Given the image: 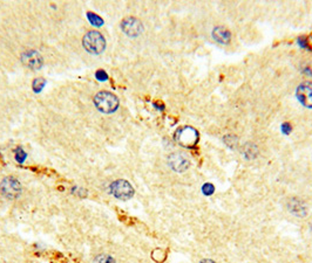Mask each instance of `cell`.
<instances>
[{
	"mask_svg": "<svg viewBox=\"0 0 312 263\" xmlns=\"http://www.w3.org/2000/svg\"><path fill=\"white\" fill-rule=\"evenodd\" d=\"M94 104L99 111L104 114H113L119 109V98L109 91H100L95 95Z\"/></svg>",
	"mask_w": 312,
	"mask_h": 263,
	"instance_id": "6da1fadb",
	"label": "cell"
},
{
	"mask_svg": "<svg viewBox=\"0 0 312 263\" xmlns=\"http://www.w3.org/2000/svg\"><path fill=\"white\" fill-rule=\"evenodd\" d=\"M82 45L90 54H100L106 48V40L102 34L97 32V30H92V32H88L83 36Z\"/></svg>",
	"mask_w": 312,
	"mask_h": 263,
	"instance_id": "7a4b0ae2",
	"label": "cell"
},
{
	"mask_svg": "<svg viewBox=\"0 0 312 263\" xmlns=\"http://www.w3.org/2000/svg\"><path fill=\"white\" fill-rule=\"evenodd\" d=\"M110 192H112L114 197L121 200L131 199L134 196L133 186L127 180H122V179L113 182L112 186H110Z\"/></svg>",
	"mask_w": 312,
	"mask_h": 263,
	"instance_id": "3957f363",
	"label": "cell"
},
{
	"mask_svg": "<svg viewBox=\"0 0 312 263\" xmlns=\"http://www.w3.org/2000/svg\"><path fill=\"white\" fill-rule=\"evenodd\" d=\"M2 192L9 199H17L21 193L20 182L13 177H6L2 182Z\"/></svg>",
	"mask_w": 312,
	"mask_h": 263,
	"instance_id": "277c9868",
	"label": "cell"
},
{
	"mask_svg": "<svg viewBox=\"0 0 312 263\" xmlns=\"http://www.w3.org/2000/svg\"><path fill=\"white\" fill-rule=\"evenodd\" d=\"M120 26L122 32L131 37L139 36L143 32V26L139 19L136 18H126Z\"/></svg>",
	"mask_w": 312,
	"mask_h": 263,
	"instance_id": "5b68a950",
	"label": "cell"
},
{
	"mask_svg": "<svg viewBox=\"0 0 312 263\" xmlns=\"http://www.w3.org/2000/svg\"><path fill=\"white\" fill-rule=\"evenodd\" d=\"M296 96L298 101L306 108H312V82H302L297 88Z\"/></svg>",
	"mask_w": 312,
	"mask_h": 263,
	"instance_id": "8992f818",
	"label": "cell"
},
{
	"mask_svg": "<svg viewBox=\"0 0 312 263\" xmlns=\"http://www.w3.org/2000/svg\"><path fill=\"white\" fill-rule=\"evenodd\" d=\"M21 61L26 67L29 69H40L44 64V60L41 58V55L37 51H26L24 54L21 55Z\"/></svg>",
	"mask_w": 312,
	"mask_h": 263,
	"instance_id": "52a82bcc",
	"label": "cell"
},
{
	"mask_svg": "<svg viewBox=\"0 0 312 263\" xmlns=\"http://www.w3.org/2000/svg\"><path fill=\"white\" fill-rule=\"evenodd\" d=\"M168 164L176 172H184L190 165L189 159L182 154H172L168 157Z\"/></svg>",
	"mask_w": 312,
	"mask_h": 263,
	"instance_id": "ba28073f",
	"label": "cell"
},
{
	"mask_svg": "<svg viewBox=\"0 0 312 263\" xmlns=\"http://www.w3.org/2000/svg\"><path fill=\"white\" fill-rule=\"evenodd\" d=\"M197 139V133L192 128H184L183 130H181L180 135H178V140L181 144H183L185 146H190L192 144L196 143Z\"/></svg>",
	"mask_w": 312,
	"mask_h": 263,
	"instance_id": "9c48e42d",
	"label": "cell"
},
{
	"mask_svg": "<svg viewBox=\"0 0 312 263\" xmlns=\"http://www.w3.org/2000/svg\"><path fill=\"white\" fill-rule=\"evenodd\" d=\"M212 36L220 44L227 45L230 43V32L224 27H216L212 30Z\"/></svg>",
	"mask_w": 312,
	"mask_h": 263,
	"instance_id": "30bf717a",
	"label": "cell"
},
{
	"mask_svg": "<svg viewBox=\"0 0 312 263\" xmlns=\"http://www.w3.org/2000/svg\"><path fill=\"white\" fill-rule=\"evenodd\" d=\"M289 209H290L292 214H296L298 216H304L306 214V209L304 207V205L297 199L291 200V203L289 204Z\"/></svg>",
	"mask_w": 312,
	"mask_h": 263,
	"instance_id": "8fae6325",
	"label": "cell"
},
{
	"mask_svg": "<svg viewBox=\"0 0 312 263\" xmlns=\"http://www.w3.org/2000/svg\"><path fill=\"white\" fill-rule=\"evenodd\" d=\"M87 15H88V19H89L90 24H92L93 26H97V27H100V26L104 25V20H102V19H101L100 17H99V15L94 14V13H88Z\"/></svg>",
	"mask_w": 312,
	"mask_h": 263,
	"instance_id": "7c38bea8",
	"label": "cell"
},
{
	"mask_svg": "<svg viewBox=\"0 0 312 263\" xmlns=\"http://www.w3.org/2000/svg\"><path fill=\"white\" fill-rule=\"evenodd\" d=\"M45 86H46V81H45V79H37V80H34V82H33V90L36 91V93H40V91L44 89Z\"/></svg>",
	"mask_w": 312,
	"mask_h": 263,
	"instance_id": "4fadbf2b",
	"label": "cell"
},
{
	"mask_svg": "<svg viewBox=\"0 0 312 263\" xmlns=\"http://www.w3.org/2000/svg\"><path fill=\"white\" fill-rule=\"evenodd\" d=\"M94 263H115V260L109 255H99V256L95 258Z\"/></svg>",
	"mask_w": 312,
	"mask_h": 263,
	"instance_id": "5bb4252c",
	"label": "cell"
},
{
	"mask_svg": "<svg viewBox=\"0 0 312 263\" xmlns=\"http://www.w3.org/2000/svg\"><path fill=\"white\" fill-rule=\"evenodd\" d=\"M95 76H97V79L99 80V81H107L108 80V75L106 74L105 70H98Z\"/></svg>",
	"mask_w": 312,
	"mask_h": 263,
	"instance_id": "9a60e30c",
	"label": "cell"
},
{
	"mask_svg": "<svg viewBox=\"0 0 312 263\" xmlns=\"http://www.w3.org/2000/svg\"><path fill=\"white\" fill-rule=\"evenodd\" d=\"M16 158H17V161L19 162V163H22L24 162V159L26 158V154L22 150H20V148H19V150L17 151V156H16Z\"/></svg>",
	"mask_w": 312,
	"mask_h": 263,
	"instance_id": "2e32d148",
	"label": "cell"
},
{
	"mask_svg": "<svg viewBox=\"0 0 312 263\" xmlns=\"http://www.w3.org/2000/svg\"><path fill=\"white\" fill-rule=\"evenodd\" d=\"M303 71L307 75H312V62H309L307 64H304Z\"/></svg>",
	"mask_w": 312,
	"mask_h": 263,
	"instance_id": "e0dca14e",
	"label": "cell"
},
{
	"mask_svg": "<svg viewBox=\"0 0 312 263\" xmlns=\"http://www.w3.org/2000/svg\"><path fill=\"white\" fill-rule=\"evenodd\" d=\"M201 263H215V262H212V261H202Z\"/></svg>",
	"mask_w": 312,
	"mask_h": 263,
	"instance_id": "ac0fdd59",
	"label": "cell"
}]
</instances>
